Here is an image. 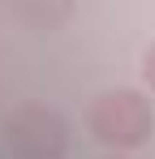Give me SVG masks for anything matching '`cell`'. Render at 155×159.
I'll use <instances>...</instances> for the list:
<instances>
[{
    "instance_id": "6da1fadb",
    "label": "cell",
    "mask_w": 155,
    "mask_h": 159,
    "mask_svg": "<svg viewBox=\"0 0 155 159\" xmlns=\"http://www.w3.org/2000/svg\"><path fill=\"white\" fill-rule=\"evenodd\" d=\"M86 125H91V133L99 138L103 146L134 151V146H142L155 133V107H151V99L142 90L116 86V90H99L91 99Z\"/></svg>"
},
{
    "instance_id": "7a4b0ae2",
    "label": "cell",
    "mask_w": 155,
    "mask_h": 159,
    "mask_svg": "<svg viewBox=\"0 0 155 159\" xmlns=\"http://www.w3.org/2000/svg\"><path fill=\"white\" fill-rule=\"evenodd\" d=\"M4 146L17 159H65L69 151V125L56 107L22 103L4 116Z\"/></svg>"
},
{
    "instance_id": "3957f363",
    "label": "cell",
    "mask_w": 155,
    "mask_h": 159,
    "mask_svg": "<svg viewBox=\"0 0 155 159\" xmlns=\"http://www.w3.org/2000/svg\"><path fill=\"white\" fill-rule=\"evenodd\" d=\"M142 82L151 86V95H155V43L142 52Z\"/></svg>"
},
{
    "instance_id": "277c9868",
    "label": "cell",
    "mask_w": 155,
    "mask_h": 159,
    "mask_svg": "<svg viewBox=\"0 0 155 159\" xmlns=\"http://www.w3.org/2000/svg\"><path fill=\"white\" fill-rule=\"evenodd\" d=\"M108 159H125V155H108Z\"/></svg>"
}]
</instances>
